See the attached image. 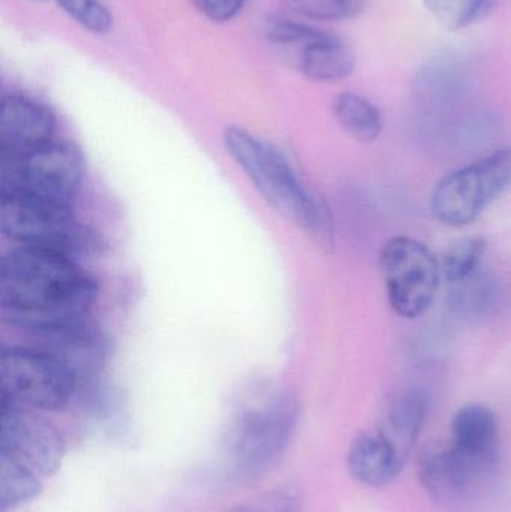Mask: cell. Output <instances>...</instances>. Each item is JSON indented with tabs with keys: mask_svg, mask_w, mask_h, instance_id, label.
Listing matches in <instances>:
<instances>
[{
	"mask_svg": "<svg viewBox=\"0 0 511 512\" xmlns=\"http://www.w3.org/2000/svg\"><path fill=\"white\" fill-rule=\"evenodd\" d=\"M511 185V147L453 171L432 194V212L441 224H473Z\"/></svg>",
	"mask_w": 511,
	"mask_h": 512,
	"instance_id": "5",
	"label": "cell"
},
{
	"mask_svg": "<svg viewBox=\"0 0 511 512\" xmlns=\"http://www.w3.org/2000/svg\"><path fill=\"white\" fill-rule=\"evenodd\" d=\"M96 295L98 283L75 259L29 248L2 258V315L27 334L90 316Z\"/></svg>",
	"mask_w": 511,
	"mask_h": 512,
	"instance_id": "1",
	"label": "cell"
},
{
	"mask_svg": "<svg viewBox=\"0 0 511 512\" xmlns=\"http://www.w3.org/2000/svg\"><path fill=\"white\" fill-rule=\"evenodd\" d=\"M57 5L84 29L104 35L113 26L110 11L99 0H56Z\"/></svg>",
	"mask_w": 511,
	"mask_h": 512,
	"instance_id": "22",
	"label": "cell"
},
{
	"mask_svg": "<svg viewBox=\"0 0 511 512\" xmlns=\"http://www.w3.org/2000/svg\"><path fill=\"white\" fill-rule=\"evenodd\" d=\"M485 251L486 243L480 237H465L453 243L444 254L441 265L444 279L452 285H458L479 273Z\"/></svg>",
	"mask_w": 511,
	"mask_h": 512,
	"instance_id": "19",
	"label": "cell"
},
{
	"mask_svg": "<svg viewBox=\"0 0 511 512\" xmlns=\"http://www.w3.org/2000/svg\"><path fill=\"white\" fill-rule=\"evenodd\" d=\"M300 15L318 21H341L365 11L369 0H287Z\"/></svg>",
	"mask_w": 511,
	"mask_h": 512,
	"instance_id": "21",
	"label": "cell"
},
{
	"mask_svg": "<svg viewBox=\"0 0 511 512\" xmlns=\"http://www.w3.org/2000/svg\"><path fill=\"white\" fill-rule=\"evenodd\" d=\"M380 267L390 306L399 316L414 319L428 312L441 274L428 246L411 237H393L381 249Z\"/></svg>",
	"mask_w": 511,
	"mask_h": 512,
	"instance_id": "8",
	"label": "cell"
},
{
	"mask_svg": "<svg viewBox=\"0 0 511 512\" xmlns=\"http://www.w3.org/2000/svg\"><path fill=\"white\" fill-rule=\"evenodd\" d=\"M41 490L39 477L0 457V511L14 510L33 501Z\"/></svg>",
	"mask_w": 511,
	"mask_h": 512,
	"instance_id": "18",
	"label": "cell"
},
{
	"mask_svg": "<svg viewBox=\"0 0 511 512\" xmlns=\"http://www.w3.org/2000/svg\"><path fill=\"white\" fill-rule=\"evenodd\" d=\"M266 32L273 44L288 51L294 68L309 80L341 81L356 68L350 45L332 33L279 17L267 23Z\"/></svg>",
	"mask_w": 511,
	"mask_h": 512,
	"instance_id": "9",
	"label": "cell"
},
{
	"mask_svg": "<svg viewBox=\"0 0 511 512\" xmlns=\"http://www.w3.org/2000/svg\"><path fill=\"white\" fill-rule=\"evenodd\" d=\"M56 119L50 108L27 96H6L0 105V152L24 155L53 141Z\"/></svg>",
	"mask_w": 511,
	"mask_h": 512,
	"instance_id": "13",
	"label": "cell"
},
{
	"mask_svg": "<svg viewBox=\"0 0 511 512\" xmlns=\"http://www.w3.org/2000/svg\"><path fill=\"white\" fill-rule=\"evenodd\" d=\"M348 471L357 483L381 489L398 478L404 466L377 432L357 436L348 450Z\"/></svg>",
	"mask_w": 511,
	"mask_h": 512,
	"instance_id": "16",
	"label": "cell"
},
{
	"mask_svg": "<svg viewBox=\"0 0 511 512\" xmlns=\"http://www.w3.org/2000/svg\"><path fill=\"white\" fill-rule=\"evenodd\" d=\"M224 512H303V499L294 489H279L254 501L245 502Z\"/></svg>",
	"mask_w": 511,
	"mask_h": 512,
	"instance_id": "23",
	"label": "cell"
},
{
	"mask_svg": "<svg viewBox=\"0 0 511 512\" xmlns=\"http://www.w3.org/2000/svg\"><path fill=\"white\" fill-rule=\"evenodd\" d=\"M0 457L36 477H51L60 468L63 442L57 430L30 409L3 403L0 418Z\"/></svg>",
	"mask_w": 511,
	"mask_h": 512,
	"instance_id": "10",
	"label": "cell"
},
{
	"mask_svg": "<svg viewBox=\"0 0 511 512\" xmlns=\"http://www.w3.org/2000/svg\"><path fill=\"white\" fill-rule=\"evenodd\" d=\"M0 228L18 248L38 249L75 259L98 254L101 240L81 224L71 206L2 198Z\"/></svg>",
	"mask_w": 511,
	"mask_h": 512,
	"instance_id": "3",
	"label": "cell"
},
{
	"mask_svg": "<svg viewBox=\"0 0 511 512\" xmlns=\"http://www.w3.org/2000/svg\"><path fill=\"white\" fill-rule=\"evenodd\" d=\"M488 472L452 444L429 448L420 457L423 489L432 501L446 507L465 501Z\"/></svg>",
	"mask_w": 511,
	"mask_h": 512,
	"instance_id": "12",
	"label": "cell"
},
{
	"mask_svg": "<svg viewBox=\"0 0 511 512\" xmlns=\"http://www.w3.org/2000/svg\"><path fill=\"white\" fill-rule=\"evenodd\" d=\"M429 399L425 391H404L390 400L375 432L387 442L401 465H407L428 418Z\"/></svg>",
	"mask_w": 511,
	"mask_h": 512,
	"instance_id": "14",
	"label": "cell"
},
{
	"mask_svg": "<svg viewBox=\"0 0 511 512\" xmlns=\"http://www.w3.org/2000/svg\"><path fill=\"white\" fill-rule=\"evenodd\" d=\"M32 345L62 363L77 381L93 376L107 358V340L90 316L29 333Z\"/></svg>",
	"mask_w": 511,
	"mask_h": 512,
	"instance_id": "11",
	"label": "cell"
},
{
	"mask_svg": "<svg viewBox=\"0 0 511 512\" xmlns=\"http://www.w3.org/2000/svg\"><path fill=\"white\" fill-rule=\"evenodd\" d=\"M224 146L273 210L302 228L320 248L332 249L329 209L306 188L293 165L275 146L239 126L225 129Z\"/></svg>",
	"mask_w": 511,
	"mask_h": 512,
	"instance_id": "2",
	"label": "cell"
},
{
	"mask_svg": "<svg viewBox=\"0 0 511 512\" xmlns=\"http://www.w3.org/2000/svg\"><path fill=\"white\" fill-rule=\"evenodd\" d=\"M83 174L80 153L51 141L33 152L0 158V195L71 206Z\"/></svg>",
	"mask_w": 511,
	"mask_h": 512,
	"instance_id": "4",
	"label": "cell"
},
{
	"mask_svg": "<svg viewBox=\"0 0 511 512\" xmlns=\"http://www.w3.org/2000/svg\"><path fill=\"white\" fill-rule=\"evenodd\" d=\"M77 382L62 363L35 346L5 349L0 355V385L6 405L59 411L68 405Z\"/></svg>",
	"mask_w": 511,
	"mask_h": 512,
	"instance_id": "6",
	"label": "cell"
},
{
	"mask_svg": "<svg viewBox=\"0 0 511 512\" xmlns=\"http://www.w3.org/2000/svg\"><path fill=\"white\" fill-rule=\"evenodd\" d=\"M495 0H425L429 14L449 30H461L488 15Z\"/></svg>",
	"mask_w": 511,
	"mask_h": 512,
	"instance_id": "20",
	"label": "cell"
},
{
	"mask_svg": "<svg viewBox=\"0 0 511 512\" xmlns=\"http://www.w3.org/2000/svg\"><path fill=\"white\" fill-rule=\"evenodd\" d=\"M333 113L341 128L360 143H372L383 132L381 111L357 93H341L333 102Z\"/></svg>",
	"mask_w": 511,
	"mask_h": 512,
	"instance_id": "17",
	"label": "cell"
},
{
	"mask_svg": "<svg viewBox=\"0 0 511 512\" xmlns=\"http://www.w3.org/2000/svg\"><path fill=\"white\" fill-rule=\"evenodd\" d=\"M452 445L491 471L500 453V426L494 412L483 405L459 409L452 423Z\"/></svg>",
	"mask_w": 511,
	"mask_h": 512,
	"instance_id": "15",
	"label": "cell"
},
{
	"mask_svg": "<svg viewBox=\"0 0 511 512\" xmlns=\"http://www.w3.org/2000/svg\"><path fill=\"white\" fill-rule=\"evenodd\" d=\"M299 418L288 393L264 394L237 415L230 433L231 454L240 468L255 471L272 463L290 442Z\"/></svg>",
	"mask_w": 511,
	"mask_h": 512,
	"instance_id": "7",
	"label": "cell"
},
{
	"mask_svg": "<svg viewBox=\"0 0 511 512\" xmlns=\"http://www.w3.org/2000/svg\"><path fill=\"white\" fill-rule=\"evenodd\" d=\"M246 0H192L198 11L215 23H224L236 17Z\"/></svg>",
	"mask_w": 511,
	"mask_h": 512,
	"instance_id": "24",
	"label": "cell"
}]
</instances>
